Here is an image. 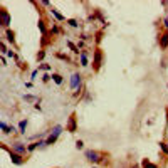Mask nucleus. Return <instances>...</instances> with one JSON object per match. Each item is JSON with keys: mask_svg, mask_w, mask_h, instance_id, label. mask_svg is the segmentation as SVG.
Instances as JSON below:
<instances>
[{"mask_svg": "<svg viewBox=\"0 0 168 168\" xmlns=\"http://www.w3.org/2000/svg\"><path fill=\"white\" fill-rule=\"evenodd\" d=\"M84 156L92 165H109V155L98 150H84Z\"/></svg>", "mask_w": 168, "mask_h": 168, "instance_id": "obj_1", "label": "nucleus"}, {"mask_svg": "<svg viewBox=\"0 0 168 168\" xmlns=\"http://www.w3.org/2000/svg\"><path fill=\"white\" fill-rule=\"evenodd\" d=\"M103 61H104V52H103V49L101 47H94V52H92V61H91L92 72H99V71H101Z\"/></svg>", "mask_w": 168, "mask_h": 168, "instance_id": "obj_2", "label": "nucleus"}, {"mask_svg": "<svg viewBox=\"0 0 168 168\" xmlns=\"http://www.w3.org/2000/svg\"><path fill=\"white\" fill-rule=\"evenodd\" d=\"M10 24H12V17H10L9 10L5 7H0V27L5 30V29H10Z\"/></svg>", "mask_w": 168, "mask_h": 168, "instance_id": "obj_3", "label": "nucleus"}, {"mask_svg": "<svg viewBox=\"0 0 168 168\" xmlns=\"http://www.w3.org/2000/svg\"><path fill=\"white\" fill-rule=\"evenodd\" d=\"M77 128H79V124H77V113H76V111H72V113H71V116L67 118L66 131H69V133H76Z\"/></svg>", "mask_w": 168, "mask_h": 168, "instance_id": "obj_4", "label": "nucleus"}, {"mask_svg": "<svg viewBox=\"0 0 168 168\" xmlns=\"http://www.w3.org/2000/svg\"><path fill=\"white\" fill-rule=\"evenodd\" d=\"M81 86H84V84H83V74H81L79 71H76V72H74L72 76H71L69 88H71V89H74V91H77V89H79Z\"/></svg>", "mask_w": 168, "mask_h": 168, "instance_id": "obj_5", "label": "nucleus"}, {"mask_svg": "<svg viewBox=\"0 0 168 168\" xmlns=\"http://www.w3.org/2000/svg\"><path fill=\"white\" fill-rule=\"evenodd\" d=\"M9 156H10V162H12L14 165H17V166H22L24 163H27V158H24L22 155L12 151V150H9Z\"/></svg>", "mask_w": 168, "mask_h": 168, "instance_id": "obj_6", "label": "nucleus"}, {"mask_svg": "<svg viewBox=\"0 0 168 168\" xmlns=\"http://www.w3.org/2000/svg\"><path fill=\"white\" fill-rule=\"evenodd\" d=\"M10 150L12 151H15V153H19V155H22V156H25L27 155V145H24L22 141H14V143H10Z\"/></svg>", "mask_w": 168, "mask_h": 168, "instance_id": "obj_7", "label": "nucleus"}, {"mask_svg": "<svg viewBox=\"0 0 168 168\" xmlns=\"http://www.w3.org/2000/svg\"><path fill=\"white\" fill-rule=\"evenodd\" d=\"M3 37H5V41L9 42L10 45L17 47V42H15V32H14L12 29H5V30H3Z\"/></svg>", "mask_w": 168, "mask_h": 168, "instance_id": "obj_8", "label": "nucleus"}, {"mask_svg": "<svg viewBox=\"0 0 168 168\" xmlns=\"http://www.w3.org/2000/svg\"><path fill=\"white\" fill-rule=\"evenodd\" d=\"M52 42H54V35H52L51 32H47L45 35H42V37H41V47L45 49L47 45H51Z\"/></svg>", "mask_w": 168, "mask_h": 168, "instance_id": "obj_9", "label": "nucleus"}, {"mask_svg": "<svg viewBox=\"0 0 168 168\" xmlns=\"http://www.w3.org/2000/svg\"><path fill=\"white\" fill-rule=\"evenodd\" d=\"M89 51H88V49H84V51H81V54H79V66L81 67H88L89 66V64H91V62H89Z\"/></svg>", "mask_w": 168, "mask_h": 168, "instance_id": "obj_10", "label": "nucleus"}, {"mask_svg": "<svg viewBox=\"0 0 168 168\" xmlns=\"http://www.w3.org/2000/svg\"><path fill=\"white\" fill-rule=\"evenodd\" d=\"M37 27H39V30H41L42 35H45V34L49 32V29H47V20H45V17H39Z\"/></svg>", "mask_w": 168, "mask_h": 168, "instance_id": "obj_11", "label": "nucleus"}, {"mask_svg": "<svg viewBox=\"0 0 168 168\" xmlns=\"http://www.w3.org/2000/svg\"><path fill=\"white\" fill-rule=\"evenodd\" d=\"M0 128H2L3 135H12V133H15V131L19 130V128H15V126H9L5 121H0Z\"/></svg>", "mask_w": 168, "mask_h": 168, "instance_id": "obj_12", "label": "nucleus"}, {"mask_svg": "<svg viewBox=\"0 0 168 168\" xmlns=\"http://www.w3.org/2000/svg\"><path fill=\"white\" fill-rule=\"evenodd\" d=\"M158 44H160V49H168V30H165L163 34H160V39H158Z\"/></svg>", "mask_w": 168, "mask_h": 168, "instance_id": "obj_13", "label": "nucleus"}, {"mask_svg": "<svg viewBox=\"0 0 168 168\" xmlns=\"http://www.w3.org/2000/svg\"><path fill=\"white\" fill-rule=\"evenodd\" d=\"M39 146H41V148H44V146H45V141H34V143H29V145H27V151L32 153V151H35Z\"/></svg>", "mask_w": 168, "mask_h": 168, "instance_id": "obj_14", "label": "nucleus"}, {"mask_svg": "<svg viewBox=\"0 0 168 168\" xmlns=\"http://www.w3.org/2000/svg\"><path fill=\"white\" fill-rule=\"evenodd\" d=\"M49 10H51V14H52V15L56 17L57 20H59V22H67V20H66V17H64L62 14H61L59 10L56 9V7H51V9H49Z\"/></svg>", "mask_w": 168, "mask_h": 168, "instance_id": "obj_15", "label": "nucleus"}, {"mask_svg": "<svg viewBox=\"0 0 168 168\" xmlns=\"http://www.w3.org/2000/svg\"><path fill=\"white\" fill-rule=\"evenodd\" d=\"M103 37H104V29H99V30L94 34V44H96V47H99V44H101Z\"/></svg>", "mask_w": 168, "mask_h": 168, "instance_id": "obj_16", "label": "nucleus"}, {"mask_svg": "<svg viewBox=\"0 0 168 168\" xmlns=\"http://www.w3.org/2000/svg\"><path fill=\"white\" fill-rule=\"evenodd\" d=\"M140 165H141V168H160L158 165H156V163H153V162H150V160H148V158H143V160H141V163H140Z\"/></svg>", "mask_w": 168, "mask_h": 168, "instance_id": "obj_17", "label": "nucleus"}, {"mask_svg": "<svg viewBox=\"0 0 168 168\" xmlns=\"http://www.w3.org/2000/svg\"><path fill=\"white\" fill-rule=\"evenodd\" d=\"M56 57H57V59H61V61H64V62H69V64H74L72 62V59H71V57L69 56H67V54H64V52H56V54H54Z\"/></svg>", "mask_w": 168, "mask_h": 168, "instance_id": "obj_18", "label": "nucleus"}, {"mask_svg": "<svg viewBox=\"0 0 168 168\" xmlns=\"http://www.w3.org/2000/svg\"><path fill=\"white\" fill-rule=\"evenodd\" d=\"M52 81H54L57 86H62V84H64V77H62V74H59V72H52Z\"/></svg>", "mask_w": 168, "mask_h": 168, "instance_id": "obj_19", "label": "nucleus"}, {"mask_svg": "<svg viewBox=\"0 0 168 168\" xmlns=\"http://www.w3.org/2000/svg\"><path fill=\"white\" fill-rule=\"evenodd\" d=\"M66 44H67V47L71 49V52H72V54H76V56H79V54H81V51L77 49V45L74 44L72 41H66Z\"/></svg>", "mask_w": 168, "mask_h": 168, "instance_id": "obj_20", "label": "nucleus"}, {"mask_svg": "<svg viewBox=\"0 0 168 168\" xmlns=\"http://www.w3.org/2000/svg\"><path fill=\"white\" fill-rule=\"evenodd\" d=\"M49 32H51L52 35H59V34H62V29H61V27L54 22V24H52V27L49 29Z\"/></svg>", "mask_w": 168, "mask_h": 168, "instance_id": "obj_21", "label": "nucleus"}, {"mask_svg": "<svg viewBox=\"0 0 168 168\" xmlns=\"http://www.w3.org/2000/svg\"><path fill=\"white\" fill-rule=\"evenodd\" d=\"M27 124H29V119H22V121L19 123V133H20V135H25Z\"/></svg>", "mask_w": 168, "mask_h": 168, "instance_id": "obj_22", "label": "nucleus"}, {"mask_svg": "<svg viewBox=\"0 0 168 168\" xmlns=\"http://www.w3.org/2000/svg\"><path fill=\"white\" fill-rule=\"evenodd\" d=\"M57 138L59 136H56V135H52V133H49V136H47V140H45V146H52L54 143L57 141Z\"/></svg>", "mask_w": 168, "mask_h": 168, "instance_id": "obj_23", "label": "nucleus"}, {"mask_svg": "<svg viewBox=\"0 0 168 168\" xmlns=\"http://www.w3.org/2000/svg\"><path fill=\"white\" fill-rule=\"evenodd\" d=\"M45 54H47V52H45V49H41V51L37 52V56H35V59H37V62H44V59H45Z\"/></svg>", "mask_w": 168, "mask_h": 168, "instance_id": "obj_24", "label": "nucleus"}, {"mask_svg": "<svg viewBox=\"0 0 168 168\" xmlns=\"http://www.w3.org/2000/svg\"><path fill=\"white\" fill-rule=\"evenodd\" d=\"M67 25H69V27H72V29H77V27H79L81 25V24H79V20H77V19H67Z\"/></svg>", "mask_w": 168, "mask_h": 168, "instance_id": "obj_25", "label": "nucleus"}, {"mask_svg": "<svg viewBox=\"0 0 168 168\" xmlns=\"http://www.w3.org/2000/svg\"><path fill=\"white\" fill-rule=\"evenodd\" d=\"M158 145H160V150H162V153L168 158V145H166V141H160Z\"/></svg>", "mask_w": 168, "mask_h": 168, "instance_id": "obj_26", "label": "nucleus"}, {"mask_svg": "<svg viewBox=\"0 0 168 168\" xmlns=\"http://www.w3.org/2000/svg\"><path fill=\"white\" fill-rule=\"evenodd\" d=\"M62 130H64V128L61 126V124H56V126H54V128H52V130H51V133H52V135H56V136H61V133H62Z\"/></svg>", "mask_w": 168, "mask_h": 168, "instance_id": "obj_27", "label": "nucleus"}, {"mask_svg": "<svg viewBox=\"0 0 168 168\" xmlns=\"http://www.w3.org/2000/svg\"><path fill=\"white\" fill-rule=\"evenodd\" d=\"M24 99H25L27 103H37L41 98H35L34 94H25V96H24Z\"/></svg>", "mask_w": 168, "mask_h": 168, "instance_id": "obj_28", "label": "nucleus"}, {"mask_svg": "<svg viewBox=\"0 0 168 168\" xmlns=\"http://www.w3.org/2000/svg\"><path fill=\"white\" fill-rule=\"evenodd\" d=\"M51 69H52V66H51V64H47V62L39 64V67H37V71H51Z\"/></svg>", "mask_w": 168, "mask_h": 168, "instance_id": "obj_29", "label": "nucleus"}, {"mask_svg": "<svg viewBox=\"0 0 168 168\" xmlns=\"http://www.w3.org/2000/svg\"><path fill=\"white\" fill-rule=\"evenodd\" d=\"M7 52H9V49H7L5 41H0V54H2V56H5Z\"/></svg>", "mask_w": 168, "mask_h": 168, "instance_id": "obj_30", "label": "nucleus"}, {"mask_svg": "<svg viewBox=\"0 0 168 168\" xmlns=\"http://www.w3.org/2000/svg\"><path fill=\"white\" fill-rule=\"evenodd\" d=\"M15 61H17V66H19V67H20V69H22V71H27V69H29V66H27V64H24V62H22V61H20V59H19V57H17V59H15Z\"/></svg>", "mask_w": 168, "mask_h": 168, "instance_id": "obj_31", "label": "nucleus"}, {"mask_svg": "<svg viewBox=\"0 0 168 168\" xmlns=\"http://www.w3.org/2000/svg\"><path fill=\"white\" fill-rule=\"evenodd\" d=\"M81 41H84V42H89V41H91V39H94V37H92V35H89V34H81Z\"/></svg>", "mask_w": 168, "mask_h": 168, "instance_id": "obj_32", "label": "nucleus"}, {"mask_svg": "<svg viewBox=\"0 0 168 168\" xmlns=\"http://www.w3.org/2000/svg\"><path fill=\"white\" fill-rule=\"evenodd\" d=\"M49 81H52V76H51V74H47V72L42 74V83H49Z\"/></svg>", "mask_w": 168, "mask_h": 168, "instance_id": "obj_33", "label": "nucleus"}, {"mask_svg": "<svg viewBox=\"0 0 168 168\" xmlns=\"http://www.w3.org/2000/svg\"><path fill=\"white\" fill-rule=\"evenodd\" d=\"M77 49H79V51H84V49H86V42L84 41H81V39H79V41H77Z\"/></svg>", "mask_w": 168, "mask_h": 168, "instance_id": "obj_34", "label": "nucleus"}, {"mask_svg": "<svg viewBox=\"0 0 168 168\" xmlns=\"http://www.w3.org/2000/svg\"><path fill=\"white\" fill-rule=\"evenodd\" d=\"M76 148L77 150H84V141L83 140H77L76 141Z\"/></svg>", "mask_w": 168, "mask_h": 168, "instance_id": "obj_35", "label": "nucleus"}, {"mask_svg": "<svg viewBox=\"0 0 168 168\" xmlns=\"http://www.w3.org/2000/svg\"><path fill=\"white\" fill-rule=\"evenodd\" d=\"M37 74H39V71L35 69V71H32V76H30V79L32 81H35V77H37Z\"/></svg>", "mask_w": 168, "mask_h": 168, "instance_id": "obj_36", "label": "nucleus"}, {"mask_svg": "<svg viewBox=\"0 0 168 168\" xmlns=\"http://www.w3.org/2000/svg\"><path fill=\"white\" fill-rule=\"evenodd\" d=\"M0 61H2V66L5 67V66H7V59H5V56H2V59H0Z\"/></svg>", "mask_w": 168, "mask_h": 168, "instance_id": "obj_37", "label": "nucleus"}, {"mask_svg": "<svg viewBox=\"0 0 168 168\" xmlns=\"http://www.w3.org/2000/svg\"><path fill=\"white\" fill-rule=\"evenodd\" d=\"M163 24H165V29H166V30H168V15L165 17V20H163Z\"/></svg>", "mask_w": 168, "mask_h": 168, "instance_id": "obj_38", "label": "nucleus"}, {"mask_svg": "<svg viewBox=\"0 0 168 168\" xmlns=\"http://www.w3.org/2000/svg\"><path fill=\"white\" fill-rule=\"evenodd\" d=\"M166 67V59H162V69H165Z\"/></svg>", "mask_w": 168, "mask_h": 168, "instance_id": "obj_39", "label": "nucleus"}, {"mask_svg": "<svg viewBox=\"0 0 168 168\" xmlns=\"http://www.w3.org/2000/svg\"><path fill=\"white\" fill-rule=\"evenodd\" d=\"M130 168H141V165H131Z\"/></svg>", "mask_w": 168, "mask_h": 168, "instance_id": "obj_40", "label": "nucleus"}, {"mask_svg": "<svg viewBox=\"0 0 168 168\" xmlns=\"http://www.w3.org/2000/svg\"><path fill=\"white\" fill-rule=\"evenodd\" d=\"M166 124H168V108H166Z\"/></svg>", "mask_w": 168, "mask_h": 168, "instance_id": "obj_41", "label": "nucleus"}, {"mask_svg": "<svg viewBox=\"0 0 168 168\" xmlns=\"http://www.w3.org/2000/svg\"><path fill=\"white\" fill-rule=\"evenodd\" d=\"M91 168H99V166H96V165H94V166H91Z\"/></svg>", "mask_w": 168, "mask_h": 168, "instance_id": "obj_42", "label": "nucleus"}, {"mask_svg": "<svg viewBox=\"0 0 168 168\" xmlns=\"http://www.w3.org/2000/svg\"><path fill=\"white\" fill-rule=\"evenodd\" d=\"M166 145H168V140H166Z\"/></svg>", "mask_w": 168, "mask_h": 168, "instance_id": "obj_43", "label": "nucleus"}, {"mask_svg": "<svg viewBox=\"0 0 168 168\" xmlns=\"http://www.w3.org/2000/svg\"><path fill=\"white\" fill-rule=\"evenodd\" d=\"M54 168H59V166H54Z\"/></svg>", "mask_w": 168, "mask_h": 168, "instance_id": "obj_44", "label": "nucleus"}, {"mask_svg": "<svg viewBox=\"0 0 168 168\" xmlns=\"http://www.w3.org/2000/svg\"><path fill=\"white\" fill-rule=\"evenodd\" d=\"M166 88H168V84H166Z\"/></svg>", "mask_w": 168, "mask_h": 168, "instance_id": "obj_45", "label": "nucleus"}]
</instances>
